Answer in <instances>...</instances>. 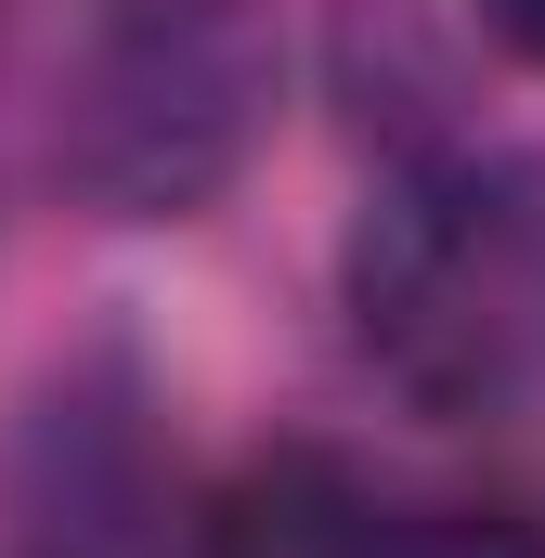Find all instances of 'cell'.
Returning <instances> with one entry per match:
<instances>
[{
    "label": "cell",
    "mask_w": 545,
    "mask_h": 558,
    "mask_svg": "<svg viewBox=\"0 0 545 558\" xmlns=\"http://www.w3.org/2000/svg\"><path fill=\"white\" fill-rule=\"evenodd\" d=\"M351 325L428 416L545 403V156H441L351 234Z\"/></svg>",
    "instance_id": "cell-1"
},
{
    "label": "cell",
    "mask_w": 545,
    "mask_h": 558,
    "mask_svg": "<svg viewBox=\"0 0 545 558\" xmlns=\"http://www.w3.org/2000/svg\"><path fill=\"white\" fill-rule=\"evenodd\" d=\"M286 105L261 0H92L52 52V169L105 221H195Z\"/></svg>",
    "instance_id": "cell-2"
},
{
    "label": "cell",
    "mask_w": 545,
    "mask_h": 558,
    "mask_svg": "<svg viewBox=\"0 0 545 558\" xmlns=\"http://www.w3.org/2000/svg\"><path fill=\"white\" fill-rule=\"evenodd\" d=\"M377 494L338 468V454H312V441H272L234 468V494L208 507V558H377Z\"/></svg>",
    "instance_id": "cell-3"
},
{
    "label": "cell",
    "mask_w": 545,
    "mask_h": 558,
    "mask_svg": "<svg viewBox=\"0 0 545 558\" xmlns=\"http://www.w3.org/2000/svg\"><path fill=\"white\" fill-rule=\"evenodd\" d=\"M377 558H545V520L533 507H481V494H455V507H390V520H377Z\"/></svg>",
    "instance_id": "cell-4"
},
{
    "label": "cell",
    "mask_w": 545,
    "mask_h": 558,
    "mask_svg": "<svg viewBox=\"0 0 545 558\" xmlns=\"http://www.w3.org/2000/svg\"><path fill=\"white\" fill-rule=\"evenodd\" d=\"M494 26H507V39H520V52L545 65V0H494Z\"/></svg>",
    "instance_id": "cell-5"
}]
</instances>
